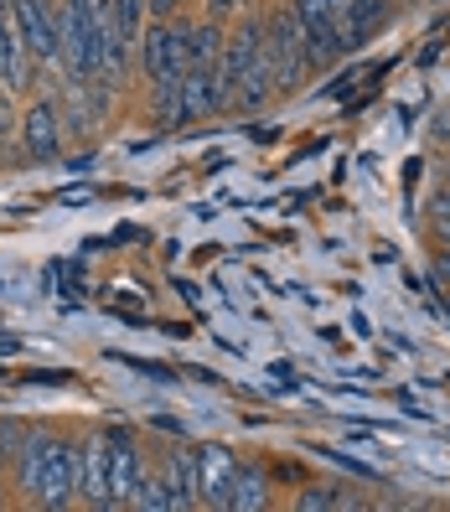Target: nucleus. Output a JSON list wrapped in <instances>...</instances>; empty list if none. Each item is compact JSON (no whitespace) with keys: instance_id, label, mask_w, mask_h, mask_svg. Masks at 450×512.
Instances as JSON below:
<instances>
[{"instance_id":"1","label":"nucleus","mask_w":450,"mask_h":512,"mask_svg":"<svg viewBox=\"0 0 450 512\" xmlns=\"http://www.w3.org/2000/svg\"><path fill=\"white\" fill-rule=\"evenodd\" d=\"M264 63L275 78V94H295L300 78H306V26H300L295 6H285L275 21L264 26Z\"/></svg>"},{"instance_id":"2","label":"nucleus","mask_w":450,"mask_h":512,"mask_svg":"<svg viewBox=\"0 0 450 512\" xmlns=\"http://www.w3.org/2000/svg\"><path fill=\"white\" fill-rule=\"evenodd\" d=\"M11 16H16L21 47L32 52L37 63L57 68V57H63V37H57V6H52V0H11Z\"/></svg>"},{"instance_id":"3","label":"nucleus","mask_w":450,"mask_h":512,"mask_svg":"<svg viewBox=\"0 0 450 512\" xmlns=\"http://www.w3.org/2000/svg\"><path fill=\"white\" fill-rule=\"evenodd\" d=\"M21 130V150L26 161H57V150H63V109H57V99H32L26 104V114L16 119Z\"/></svg>"},{"instance_id":"4","label":"nucleus","mask_w":450,"mask_h":512,"mask_svg":"<svg viewBox=\"0 0 450 512\" xmlns=\"http://www.w3.org/2000/svg\"><path fill=\"white\" fill-rule=\"evenodd\" d=\"M140 68L150 83H161V78H182L187 73V57H182V32L156 16L150 26H140Z\"/></svg>"},{"instance_id":"5","label":"nucleus","mask_w":450,"mask_h":512,"mask_svg":"<svg viewBox=\"0 0 450 512\" xmlns=\"http://www.w3.org/2000/svg\"><path fill=\"white\" fill-rule=\"evenodd\" d=\"M104 450H109V497L114 507H125L140 481V445L130 430H104Z\"/></svg>"},{"instance_id":"6","label":"nucleus","mask_w":450,"mask_h":512,"mask_svg":"<svg viewBox=\"0 0 450 512\" xmlns=\"http://www.w3.org/2000/svg\"><path fill=\"white\" fill-rule=\"evenodd\" d=\"M233 476H238L233 450H223V445H202L197 450V502L202 507H228Z\"/></svg>"},{"instance_id":"7","label":"nucleus","mask_w":450,"mask_h":512,"mask_svg":"<svg viewBox=\"0 0 450 512\" xmlns=\"http://www.w3.org/2000/svg\"><path fill=\"white\" fill-rule=\"evenodd\" d=\"M78 497V445L73 440H52V456H47V476H42V507H68Z\"/></svg>"},{"instance_id":"8","label":"nucleus","mask_w":450,"mask_h":512,"mask_svg":"<svg viewBox=\"0 0 450 512\" xmlns=\"http://www.w3.org/2000/svg\"><path fill=\"white\" fill-rule=\"evenodd\" d=\"M0 83L16 88V94H21V88H32V52L21 47L11 0H0Z\"/></svg>"},{"instance_id":"9","label":"nucleus","mask_w":450,"mask_h":512,"mask_svg":"<svg viewBox=\"0 0 450 512\" xmlns=\"http://www.w3.org/2000/svg\"><path fill=\"white\" fill-rule=\"evenodd\" d=\"M78 492L88 507H114L109 497V450L104 435L99 440H78Z\"/></svg>"},{"instance_id":"10","label":"nucleus","mask_w":450,"mask_h":512,"mask_svg":"<svg viewBox=\"0 0 450 512\" xmlns=\"http://www.w3.org/2000/svg\"><path fill=\"white\" fill-rule=\"evenodd\" d=\"M47 456H52V435H37L26 430V440L16 445V487L37 502L42 492V476H47Z\"/></svg>"},{"instance_id":"11","label":"nucleus","mask_w":450,"mask_h":512,"mask_svg":"<svg viewBox=\"0 0 450 512\" xmlns=\"http://www.w3.org/2000/svg\"><path fill=\"white\" fill-rule=\"evenodd\" d=\"M182 32V57H187V68H218V57H223V32H218V21L207 16V21H192V26H176Z\"/></svg>"},{"instance_id":"12","label":"nucleus","mask_w":450,"mask_h":512,"mask_svg":"<svg viewBox=\"0 0 450 512\" xmlns=\"http://www.w3.org/2000/svg\"><path fill=\"white\" fill-rule=\"evenodd\" d=\"M269 94H275V78H269V63H254L244 78L233 83V94H228V109H264L269 104Z\"/></svg>"},{"instance_id":"13","label":"nucleus","mask_w":450,"mask_h":512,"mask_svg":"<svg viewBox=\"0 0 450 512\" xmlns=\"http://www.w3.org/2000/svg\"><path fill=\"white\" fill-rule=\"evenodd\" d=\"M166 481L176 492V507H197V450H171Z\"/></svg>"},{"instance_id":"14","label":"nucleus","mask_w":450,"mask_h":512,"mask_svg":"<svg viewBox=\"0 0 450 512\" xmlns=\"http://www.w3.org/2000/svg\"><path fill=\"white\" fill-rule=\"evenodd\" d=\"M130 507H140V512H176V492H171L166 471H161V476H145V471H140V481H135V497H130Z\"/></svg>"},{"instance_id":"15","label":"nucleus","mask_w":450,"mask_h":512,"mask_svg":"<svg viewBox=\"0 0 450 512\" xmlns=\"http://www.w3.org/2000/svg\"><path fill=\"white\" fill-rule=\"evenodd\" d=\"M156 88V125L161 130H176V125H187V114H182V78H161V83H150Z\"/></svg>"},{"instance_id":"16","label":"nucleus","mask_w":450,"mask_h":512,"mask_svg":"<svg viewBox=\"0 0 450 512\" xmlns=\"http://www.w3.org/2000/svg\"><path fill=\"white\" fill-rule=\"evenodd\" d=\"M228 507H233V512H259V507H264V476L238 466V476H233V492H228Z\"/></svg>"},{"instance_id":"17","label":"nucleus","mask_w":450,"mask_h":512,"mask_svg":"<svg viewBox=\"0 0 450 512\" xmlns=\"http://www.w3.org/2000/svg\"><path fill=\"white\" fill-rule=\"evenodd\" d=\"M114 6V21H119V37H140V26H145V0H109Z\"/></svg>"},{"instance_id":"18","label":"nucleus","mask_w":450,"mask_h":512,"mask_svg":"<svg viewBox=\"0 0 450 512\" xmlns=\"http://www.w3.org/2000/svg\"><path fill=\"white\" fill-rule=\"evenodd\" d=\"M295 507L300 512H332V507H342V492L326 487V481H316V487H306V492L295 497Z\"/></svg>"},{"instance_id":"19","label":"nucleus","mask_w":450,"mask_h":512,"mask_svg":"<svg viewBox=\"0 0 450 512\" xmlns=\"http://www.w3.org/2000/svg\"><path fill=\"white\" fill-rule=\"evenodd\" d=\"M16 135V109H11V88L0 83V140Z\"/></svg>"},{"instance_id":"20","label":"nucleus","mask_w":450,"mask_h":512,"mask_svg":"<svg viewBox=\"0 0 450 512\" xmlns=\"http://www.w3.org/2000/svg\"><path fill=\"white\" fill-rule=\"evenodd\" d=\"M26 440V430H16V425H0V466L6 461H16V445Z\"/></svg>"},{"instance_id":"21","label":"nucleus","mask_w":450,"mask_h":512,"mask_svg":"<svg viewBox=\"0 0 450 512\" xmlns=\"http://www.w3.org/2000/svg\"><path fill=\"white\" fill-rule=\"evenodd\" d=\"M233 11H238V0H207V16H213V21H223Z\"/></svg>"},{"instance_id":"22","label":"nucleus","mask_w":450,"mask_h":512,"mask_svg":"<svg viewBox=\"0 0 450 512\" xmlns=\"http://www.w3.org/2000/svg\"><path fill=\"white\" fill-rule=\"evenodd\" d=\"M435 238H440V244H450V213H435Z\"/></svg>"},{"instance_id":"23","label":"nucleus","mask_w":450,"mask_h":512,"mask_svg":"<svg viewBox=\"0 0 450 512\" xmlns=\"http://www.w3.org/2000/svg\"><path fill=\"white\" fill-rule=\"evenodd\" d=\"M430 213H450V187H440V192H435V202H430Z\"/></svg>"},{"instance_id":"24","label":"nucleus","mask_w":450,"mask_h":512,"mask_svg":"<svg viewBox=\"0 0 450 512\" xmlns=\"http://www.w3.org/2000/svg\"><path fill=\"white\" fill-rule=\"evenodd\" d=\"M435 140H450V114H440V119H435Z\"/></svg>"},{"instance_id":"25","label":"nucleus","mask_w":450,"mask_h":512,"mask_svg":"<svg viewBox=\"0 0 450 512\" xmlns=\"http://www.w3.org/2000/svg\"><path fill=\"white\" fill-rule=\"evenodd\" d=\"M435 275H440V280H450V244H445V254H440V264H435Z\"/></svg>"},{"instance_id":"26","label":"nucleus","mask_w":450,"mask_h":512,"mask_svg":"<svg viewBox=\"0 0 450 512\" xmlns=\"http://www.w3.org/2000/svg\"><path fill=\"white\" fill-rule=\"evenodd\" d=\"M326 6H332V11H342V6H347V0H326Z\"/></svg>"},{"instance_id":"27","label":"nucleus","mask_w":450,"mask_h":512,"mask_svg":"<svg viewBox=\"0 0 450 512\" xmlns=\"http://www.w3.org/2000/svg\"><path fill=\"white\" fill-rule=\"evenodd\" d=\"M68 6H83V0H68Z\"/></svg>"}]
</instances>
